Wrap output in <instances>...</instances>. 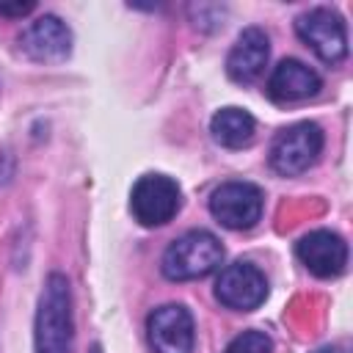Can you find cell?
<instances>
[{
  "label": "cell",
  "instance_id": "4fadbf2b",
  "mask_svg": "<svg viewBox=\"0 0 353 353\" xmlns=\"http://www.w3.org/2000/svg\"><path fill=\"white\" fill-rule=\"evenodd\" d=\"M210 132L212 138L226 146V149H243L254 141V132H256V121L248 110L243 108H221L212 121H210Z\"/></svg>",
  "mask_w": 353,
  "mask_h": 353
},
{
  "label": "cell",
  "instance_id": "8fae6325",
  "mask_svg": "<svg viewBox=\"0 0 353 353\" xmlns=\"http://www.w3.org/2000/svg\"><path fill=\"white\" fill-rule=\"evenodd\" d=\"M268 58H270L268 33L262 28H245L237 36L234 47L229 50V55H226V74L234 83L248 85L265 72Z\"/></svg>",
  "mask_w": 353,
  "mask_h": 353
},
{
  "label": "cell",
  "instance_id": "2e32d148",
  "mask_svg": "<svg viewBox=\"0 0 353 353\" xmlns=\"http://www.w3.org/2000/svg\"><path fill=\"white\" fill-rule=\"evenodd\" d=\"M3 163H8V157H6V154H3V152H0V176H3V174H8V171H11V168H3Z\"/></svg>",
  "mask_w": 353,
  "mask_h": 353
},
{
  "label": "cell",
  "instance_id": "7a4b0ae2",
  "mask_svg": "<svg viewBox=\"0 0 353 353\" xmlns=\"http://www.w3.org/2000/svg\"><path fill=\"white\" fill-rule=\"evenodd\" d=\"M223 262V245L212 232L190 229L176 237L163 254V276L171 281H193L218 270Z\"/></svg>",
  "mask_w": 353,
  "mask_h": 353
},
{
  "label": "cell",
  "instance_id": "9c48e42d",
  "mask_svg": "<svg viewBox=\"0 0 353 353\" xmlns=\"http://www.w3.org/2000/svg\"><path fill=\"white\" fill-rule=\"evenodd\" d=\"M19 50L36 63H61L72 52V30L58 17L44 14L22 30Z\"/></svg>",
  "mask_w": 353,
  "mask_h": 353
},
{
  "label": "cell",
  "instance_id": "5b68a950",
  "mask_svg": "<svg viewBox=\"0 0 353 353\" xmlns=\"http://www.w3.org/2000/svg\"><path fill=\"white\" fill-rule=\"evenodd\" d=\"M295 33L328 66L331 63H339L347 55V30H345V22L331 8H312V11L301 14L295 19Z\"/></svg>",
  "mask_w": 353,
  "mask_h": 353
},
{
  "label": "cell",
  "instance_id": "8992f818",
  "mask_svg": "<svg viewBox=\"0 0 353 353\" xmlns=\"http://www.w3.org/2000/svg\"><path fill=\"white\" fill-rule=\"evenodd\" d=\"M262 190L251 182H223L210 196L212 218L226 229H251L262 218Z\"/></svg>",
  "mask_w": 353,
  "mask_h": 353
},
{
  "label": "cell",
  "instance_id": "277c9868",
  "mask_svg": "<svg viewBox=\"0 0 353 353\" xmlns=\"http://www.w3.org/2000/svg\"><path fill=\"white\" fill-rule=\"evenodd\" d=\"M179 185L165 174H143L130 193V210L141 226H163L179 210Z\"/></svg>",
  "mask_w": 353,
  "mask_h": 353
},
{
  "label": "cell",
  "instance_id": "5bb4252c",
  "mask_svg": "<svg viewBox=\"0 0 353 353\" xmlns=\"http://www.w3.org/2000/svg\"><path fill=\"white\" fill-rule=\"evenodd\" d=\"M270 350H273V339L265 331H243L229 342L223 353H270Z\"/></svg>",
  "mask_w": 353,
  "mask_h": 353
},
{
  "label": "cell",
  "instance_id": "ba28073f",
  "mask_svg": "<svg viewBox=\"0 0 353 353\" xmlns=\"http://www.w3.org/2000/svg\"><path fill=\"white\" fill-rule=\"evenodd\" d=\"M146 334L154 353H193V317L179 303L157 306L146 317Z\"/></svg>",
  "mask_w": 353,
  "mask_h": 353
},
{
  "label": "cell",
  "instance_id": "52a82bcc",
  "mask_svg": "<svg viewBox=\"0 0 353 353\" xmlns=\"http://www.w3.org/2000/svg\"><path fill=\"white\" fill-rule=\"evenodd\" d=\"M215 298L234 312H254L268 298V279L251 262H232L215 281Z\"/></svg>",
  "mask_w": 353,
  "mask_h": 353
},
{
  "label": "cell",
  "instance_id": "7c38bea8",
  "mask_svg": "<svg viewBox=\"0 0 353 353\" xmlns=\"http://www.w3.org/2000/svg\"><path fill=\"white\" fill-rule=\"evenodd\" d=\"M320 74L306 66L303 61L295 58H284L268 80V97L276 102H298V99H309L320 91Z\"/></svg>",
  "mask_w": 353,
  "mask_h": 353
},
{
  "label": "cell",
  "instance_id": "9a60e30c",
  "mask_svg": "<svg viewBox=\"0 0 353 353\" xmlns=\"http://www.w3.org/2000/svg\"><path fill=\"white\" fill-rule=\"evenodd\" d=\"M28 11H33V3H17V6L0 3V14H6V17H22Z\"/></svg>",
  "mask_w": 353,
  "mask_h": 353
},
{
  "label": "cell",
  "instance_id": "6da1fadb",
  "mask_svg": "<svg viewBox=\"0 0 353 353\" xmlns=\"http://www.w3.org/2000/svg\"><path fill=\"white\" fill-rule=\"evenodd\" d=\"M72 290L63 273H50L36 309V353H72Z\"/></svg>",
  "mask_w": 353,
  "mask_h": 353
},
{
  "label": "cell",
  "instance_id": "30bf717a",
  "mask_svg": "<svg viewBox=\"0 0 353 353\" xmlns=\"http://www.w3.org/2000/svg\"><path fill=\"white\" fill-rule=\"evenodd\" d=\"M295 254L303 262V268L317 279H334L345 273V265H347V243L328 229L303 234L295 245Z\"/></svg>",
  "mask_w": 353,
  "mask_h": 353
},
{
  "label": "cell",
  "instance_id": "e0dca14e",
  "mask_svg": "<svg viewBox=\"0 0 353 353\" xmlns=\"http://www.w3.org/2000/svg\"><path fill=\"white\" fill-rule=\"evenodd\" d=\"M317 353H345L342 347H323V350H317Z\"/></svg>",
  "mask_w": 353,
  "mask_h": 353
},
{
  "label": "cell",
  "instance_id": "3957f363",
  "mask_svg": "<svg viewBox=\"0 0 353 353\" xmlns=\"http://www.w3.org/2000/svg\"><path fill=\"white\" fill-rule=\"evenodd\" d=\"M320 152H323V130L312 121H298L273 138L270 168L281 176H298L317 163Z\"/></svg>",
  "mask_w": 353,
  "mask_h": 353
},
{
  "label": "cell",
  "instance_id": "ac0fdd59",
  "mask_svg": "<svg viewBox=\"0 0 353 353\" xmlns=\"http://www.w3.org/2000/svg\"><path fill=\"white\" fill-rule=\"evenodd\" d=\"M91 353H102V347H99V345H94V347H91Z\"/></svg>",
  "mask_w": 353,
  "mask_h": 353
}]
</instances>
